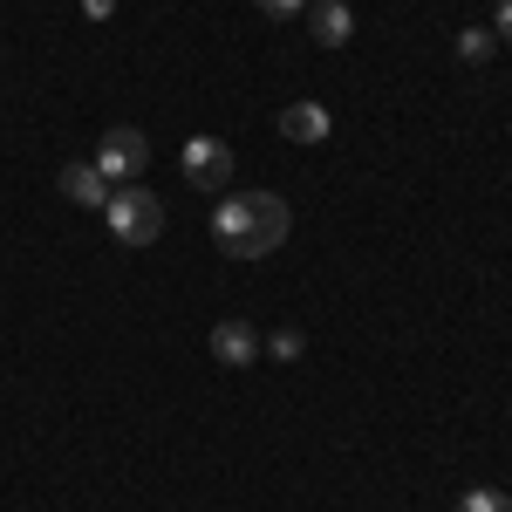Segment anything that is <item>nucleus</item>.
<instances>
[{"label": "nucleus", "mask_w": 512, "mask_h": 512, "mask_svg": "<svg viewBox=\"0 0 512 512\" xmlns=\"http://www.w3.org/2000/svg\"><path fill=\"white\" fill-rule=\"evenodd\" d=\"M287 233H294V212L274 192H233V198L212 205V239L233 260H267Z\"/></svg>", "instance_id": "f257e3e1"}, {"label": "nucleus", "mask_w": 512, "mask_h": 512, "mask_svg": "<svg viewBox=\"0 0 512 512\" xmlns=\"http://www.w3.org/2000/svg\"><path fill=\"white\" fill-rule=\"evenodd\" d=\"M103 219H110V239L117 246H151L164 233V198L144 192V185H117L110 205H103Z\"/></svg>", "instance_id": "f03ea898"}, {"label": "nucleus", "mask_w": 512, "mask_h": 512, "mask_svg": "<svg viewBox=\"0 0 512 512\" xmlns=\"http://www.w3.org/2000/svg\"><path fill=\"white\" fill-rule=\"evenodd\" d=\"M96 171H103V185H110V192H117V185H137V178L151 171V137H144V130H130V123L103 130V144H96Z\"/></svg>", "instance_id": "7ed1b4c3"}, {"label": "nucleus", "mask_w": 512, "mask_h": 512, "mask_svg": "<svg viewBox=\"0 0 512 512\" xmlns=\"http://www.w3.org/2000/svg\"><path fill=\"white\" fill-rule=\"evenodd\" d=\"M178 171H185L192 192H226V185H233V151H226L219 137H192V144L178 151Z\"/></svg>", "instance_id": "20e7f679"}, {"label": "nucleus", "mask_w": 512, "mask_h": 512, "mask_svg": "<svg viewBox=\"0 0 512 512\" xmlns=\"http://www.w3.org/2000/svg\"><path fill=\"white\" fill-rule=\"evenodd\" d=\"M212 355H219V369H253L260 362V328L253 321H219L212 328Z\"/></svg>", "instance_id": "39448f33"}, {"label": "nucleus", "mask_w": 512, "mask_h": 512, "mask_svg": "<svg viewBox=\"0 0 512 512\" xmlns=\"http://www.w3.org/2000/svg\"><path fill=\"white\" fill-rule=\"evenodd\" d=\"M55 185H62L69 205H89V212H103V205H110V185H103V171H96V164H62V171H55Z\"/></svg>", "instance_id": "423d86ee"}, {"label": "nucleus", "mask_w": 512, "mask_h": 512, "mask_svg": "<svg viewBox=\"0 0 512 512\" xmlns=\"http://www.w3.org/2000/svg\"><path fill=\"white\" fill-rule=\"evenodd\" d=\"M308 35H315L321 48H349V35H355L349 0H315V7H308Z\"/></svg>", "instance_id": "0eeeda50"}, {"label": "nucleus", "mask_w": 512, "mask_h": 512, "mask_svg": "<svg viewBox=\"0 0 512 512\" xmlns=\"http://www.w3.org/2000/svg\"><path fill=\"white\" fill-rule=\"evenodd\" d=\"M274 123H280L287 144H328V110L321 103H287Z\"/></svg>", "instance_id": "6e6552de"}, {"label": "nucleus", "mask_w": 512, "mask_h": 512, "mask_svg": "<svg viewBox=\"0 0 512 512\" xmlns=\"http://www.w3.org/2000/svg\"><path fill=\"white\" fill-rule=\"evenodd\" d=\"M260 349L274 355V362H301V349H308V335H301V328H274V335H260Z\"/></svg>", "instance_id": "1a4fd4ad"}, {"label": "nucleus", "mask_w": 512, "mask_h": 512, "mask_svg": "<svg viewBox=\"0 0 512 512\" xmlns=\"http://www.w3.org/2000/svg\"><path fill=\"white\" fill-rule=\"evenodd\" d=\"M458 512H512V499L499 492V485H472V492L458 499Z\"/></svg>", "instance_id": "9d476101"}, {"label": "nucleus", "mask_w": 512, "mask_h": 512, "mask_svg": "<svg viewBox=\"0 0 512 512\" xmlns=\"http://www.w3.org/2000/svg\"><path fill=\"white\" fill-rule=\"evenodd\" d=\"M458 55H465V62H485V55H492V28H465V35H458Z\"/></svg>", "instance_id": "9b49d317"}, {"label": "nucleus", "mask_w": 512, "mask_h": 512, "mask_svg": "<svg viewBox=\"0 0 512 512\" xmlns=\"http://www.w3.org/2000/svg\"><path fill=\"white\" fill-rule=\"evenodd\" d=\"M492 41H512V0L492 7Z\"/></svg>", "instance_id": "f8f14e48"}, {"label": "nucleus", "mask_w": 512, "mask_h": 512, "mask_svg": "<svg viewBox=\"0 0 512 512\" xmlns=\"http://www.w3.org/2000/svg\"><path fill=\"white\" fill-rule=\"evenodd\" d=\"M253 7H260V14H274V21H287V14H301L308 0H253Z\"/></svg>", "instance_id": "ddd939ff"}, {"label": "nucleus", "mask_w": 512, "mask_h": 512, "mask_svg": "<svg viewBox=\"0 0 512 512\" xmlns=\"http://www.w3.org/2000/svg\"><path fill=\"white\" fill-rule=\"evenodd\" d=\"M82 14H89V21H110V14H117V0H82Z\"/></svg>", "instance_id": "4468645a"}]
</instances>
